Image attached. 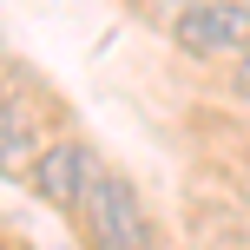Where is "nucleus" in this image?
Here are the masks:
<instances>
[{
  "instance_id": "nucleus-3",
  "label": "nucleus",
  "mask_w": 250,
  "mask_h": 250,
  "mask_svg": "<svg viewBox=\"0 0 250 250\" xmlns=\"http://www.w3.org/2000/svg\"><path fill=\"white\" fill-rule=\"evenodd\" d=\"M92 171H99V158H92L79 138H53V145L33 158V191L53 204V211H79V191H86Z\"/></svg>"
},
{
  "instance_id": "nucleus-2",
  "label": "nucleus",
  "mask_w": 250,
  "mask_h": 250,
  "mask_svg": "<svg viewBox=\"0 0 250 250\" xmlns=\"http://www.w3.org/2000/svg\"><path fill=\"white\" fill-rule=\"evenodd\" d=\"M171 40L191 60H217V53H244L250 46V20H237V13L217 7V0H185L178 20H171Z\"/></svg>"
},
{
  "instance_id": "nucleus-5",
  "label": "nucleus",
  "mask_w": 250,
  "mask_h": 250,
  "mask_svg": "<svg viewBox=\"0 0 250 250\" xmlns=\"http://www.w3.org/2000/svg\"><path fill=\"white\" fill-rule=\"evenodd\" d=\"M230 86H237V92H244V99H250V46L237 53V66H230Z\"/></svg>"
},
{
  "instance_id": "nucleus-7",
  "label": "nucleus",
  "mask_w": 250,
  "mask_h": 250,
  "mask_svg": "<svg viewBox=\"0 0 250 250\" xmlns=\"http://www.w3.org/2000/svg\"><path fill=\"white\" fill-rule=\"evenodd\" d=\"M0 250H20V244H0Z\"/></svg>"
},
{
  "instance_id": "nucleus-4",
  "label": "nucleus",
  "mask_w": 250,
  "mask_h": 250,
  "mask_svg": "<svg viewBox=\"0 0 250 250\" xmlns=\"http://www.w3.org/2000/svg\"><path fill=\"white\" fill-rule=\"evenodd\" d=\"M33 145H40L33 112H26V105H13V99H0V171H20Z\"/></svg>"
},
{
  "instance_id": "nucleus-6",
  "label": "nucleus",
  "mask_w": 250,
  "mask_h": 250,
  "mask_svg": "<svg viewBox=\"0 0 250 250\" xmlns=\"http://www.w3.org/2000/svg\"><path fill=\"white\" fill-rule=\"evenodd\" d=\"M217 7H230L237 20H250V0H217Z\"/></svg>"
},
{
  "instance_id": "nucleus-1",
  "label": "nucleus",
  "mask_w": 250,
  "mask_h": 250,
  "mask_svg": "<svg viewBox=\"0 0 250 250\" xmlns=\"http://www.w3.org/2000/svg\"><path fill=\"white\" fill-rule=\"evenodd\" d=\"M79 224H86L92 250H151L145 198L132 191V178L105 171V165L86 178V191H79Z\"/></svg>"
}]
</instances>
